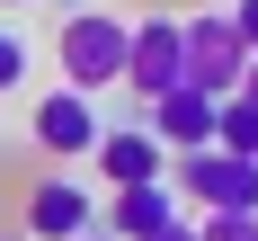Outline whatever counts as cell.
<instances>
[{
	"instance_id": "obj_18",
	"label": "cell",
	"mask_w": 258,
	"mask_h": 241,
	"mask_svg": "<svg viewBox=\"0 0 258 241\" xmlns=\"http://www.w3.org/2000/svg\"><path fill=\"white\" fill-rule=\"evenodd\" d=\"M0 241H27V232H0Z\"/></svg>"
},
{
	"instance_id": "obj_14",
	"label": "cell",
	"mask_w": 258,
	"mask_h": 241,
	"mask_svg": "<svg viewBox=\"0 0 258 241\" xmlns=\"http://www.w3.org/2000/svg\"><path fill=\"white\" fill-rule=\"evenodd\" d=\"M152 241H196V223H187V214H178V223H169V232H152Z\"/></svg>"
},
{
	"instance_id": "obj_11",
	"label": "cell",
	"mask_w": 258,
	"mask_h": 241,
	"mask_svg": "<svg viewBox=\"0 0 258 241\" xmlns=\"http://www.w3.org/2000/svg\"><path fill=\"white\" fill-rule=\"evenodd\" d=\"M27 63H36V45H27L18 27H0V99H9V89L27 80Z\"/></svg>"
},
{
	"instance_id": "obj_17",
	"label": "cell",
	"mask_w": 258,
	"mask_h": 241,
	"mask_svg": "<svg viewBox=\"0 0 258 241\" xmlns=\"http://www.w3.org/2000/svg\"><path fill=\"white\" fill-rule=\"evenodd\" d=\"M0 9H27V0H0Z\"/></svg>"
},
{
	"instance_id": "obj_2",
	"label": "cell",
	"mask_w": 258,
	"mask_h": 241,
	"mask_svg": "<svg viewBox=\"0 0 258 241\" xmlns=\"http://www.w3.org/2000/svg\"><path fill=\"white\" fill-rule=\"evenodd\" d=\"M187 27V89H205V99H240V80H249V45H240L232 9H196Z\"/></svg>"
},
{
	"instance_id": "obj_8",
	"label": "cell",
	"mask_w": 258,
	"mask_h": 241,
	"mask_svg": "<svg viewBox=\"0 0 258 241\" xmlns=\"http://www.w3.org/2000/svg\"><path fill=\"white\" fill-rule=\"evenodd\" d=\"M187 214V197L169 179H152V187H116V206H107V223L98 232H116V241H152V232H169Z\"/></svg>"
},
{
	"instance_id": "obj_6",
	"label": "cell",
	"mask_w": 258,
	"mask_h": 241,
	"mask_svg": "<svg viewBox=\"0 0 258 241\" xmlns=\"http://www.w3.org/2000/svg\"><path fill=\"white\" fill-rule=\"evenodd\" d=\"M80 232H98V197L72 170H45L27 187V241H80Z\"/></svg>"
},
{
	"instance_id": "obj_4",
	"label": "cell",
	"mask_w": 258,
	"mask_h": 241,
	"mask_svg": "<svg viewBox=\"0 0 258 241\" xmlns=\"http://www.w3.org/2000/svg\"><path fill=\"white\" fill-rule=\"evenodd\" d=\"M125 89L143 107L187 89V27L178 18H134V45H125Z\"/></svg>"
},
{
	"instance_id": "obj_9",
	"label": "cell",
	"mask_w": 258,
	"mask_h": 241,
	"mask_svg": "<svg viewBox=\"0 0 258 241\" xmlns=\"http://www.w3.org/2000/svg\"><path fill=\"white\" fill-rule=\"evenodd\" d=\"M214 107L223 99H205V89H169V99H152L143 125L160 134V152H214Z\"/></svg>"
},
{
	"instance_id": "obj_3",
	"label": "cell",
	"mask_w": 258,
	"mask_h": 241,
	"mask_svg": "<svg viewBox=\"0 0 258 241\" xmlns=\"http://www.w3.org/2000/svg\"><path fill=\"white\" fill-rule=\"evenodd\" d=\"M169 187L196 197V214H258V161L232 152H169Z\"/></svg>"
},
{
	"instance_id": "obj_15",
	"label": "cell",
	"mask_w": 258,
	"mask_h": 241,
	"mask_svg": "<svg viewBox=\"0 0 258 241\" xmlns=\"http://www.w3.org/2000/svg\"><path fill=\"white\" fill-rule=\"evenodd\" d=\"M240 99H249V107H258V54H249V80H240Z\"/></svg>"
},
{
	"instance_id": "obj_1",
	"label": "cell",
	"mask_w": 258,
	"mask_h": 241,
	"mask_svg": "<svg viewBox=\"0 0 258 241\" xmlns=\"http://www.w3.org/2000/svg\"><path fill=\"white\" fill-rule=\"evenodd\" d=\"M125 45H134L125 18H107V9H72L62 36H53V54H62V89H116V80H125Z\"/></svg>"
},
{
	"instance_id": "obj_16",
	"label": "cell",
	"mask_w": 258,
	"mask_h": 241,
	"mask_svg": "<svg viewBox=\"0 0 258 241\" xmlns=\"http://www.w3.org/2000/svg\"><path fill=\"white\" fill-rule=\"evenodd\" d=\"M80 241H116V232H80Z\"/></svg>"
},
{
	"instance_id": "obj_12",
	"label": "cell",
	"mask_w": 258,
	"mask_h": 241,
	"mask_svg": "<svg viewBox=\"0 0 258 241\" xmlns=\"http://www.w3.org/2000/svg\"><path fill=\"white\" fill-rule=\"evenodd\" d=\"M196 241H258V214H196Z\"/></svg>"
},
{
	"instance_id": "obj_13",
	"label": "cell",
	"mask_w": 258,
	"mask_h": 241,
	"mask_svg": "<svg viewBox=\"0 0 258 241\" xmlns=\"http://www.w3.org/2000/svg\"><path fill=\"white\" fill-rule=\"evenodd\" d=\"M232 27H240V45L258 54V0H232Z\"/></svg>"
},
{
	"instance_id": "obj_5",
	"label": "cell",
	"mask_w": 258,
	"mask_h": 241,
	"mask_svg": "<svg viewBox=\"0 0 258 241\" xmlns=\"http://www.w3.org/2000/svg\"><path fill=\"white\" fill-rule=\"evenodd\" d=\"M98 134H107V116L89 107V89H45V99H36V152L45 161L72 170V161L98 152Z\"/></svg>"
},
{
	"instance_id": "obj_7",
	"label": "cell",
	"mask_w": 258,
	"mask_h": 241,
	"mask_svg": "<svg viewBox=\"0 0 258 241\" xmlns=\"http://www.w3.org/2000/svg\"><path fill=\"white\" fill-rule=\"evenodd\" d=\"M89 161H98L107 187H152V179H169V152H160V134L143 125V116H134V125H107Z\"/></svg>"
},
{
	"instance_id": "obj_10",
	"label": "cell",
	"mask_w": 258,
	"mask_h": 241,
	"mask_svg": "<svg viewBox=\"0 0 258 241\" xmlns=\"http://www.w3.org/2000/svg\"><path fill=\"white\" fill-rule=\"evenodd\" d=\"M214 152L258 161V107H249V99H223V107H214Z\"/></svg>"
}]
</instances>
